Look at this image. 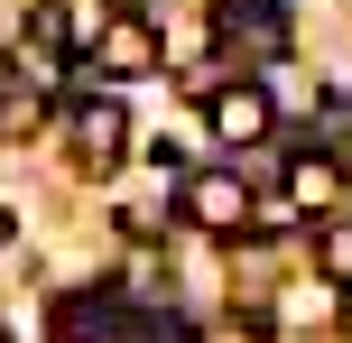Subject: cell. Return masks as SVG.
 Instances as JSON below:
<instances>
[{
	"label": "cell",
	"mask_w": 352,
	"mask_h": 343,
	"mask_svg": "<svg viewBox=\"0 0 352 343\" xmlns=\"http://www.w3.org/2000/svg\"><path fill=\"white\" fill-rule=\"evenodd\" d=\"M204 111H213V140H223V148H260V140H269V121H278L260 84H213V93H204Z\"/></svg>",
	"instance_id": "obj_2"
},
{
	"label": "cell",
	"mask_w": 352,
	"mask_h": 343,
	"mask_svg": "<svg viewBox=\"0 0 352 343\" xmlns=\"http://www.w3.org/2000/svg\"><path fill=\"white\" fill-rule=\"evenodd\" d=\"M121 148H130V111L111 93H84L74 102V158L84 167H121Z\"/></svg>",
	"instance_id": "obj_3"
},
{
	"label": "cell",
	"mask_w": 352,
	"mask_h": 343,
	"mask_svg": "<svg viewBox=\"0 0 352 343\" xmlns=\"http://www.w3.org/2000/svg\"><path fill=\"white\" fill-rule=\"evenodd\" d=\"M316 269L334 278V288H352V223H324L316 232Z\"/></svg>",
	"instance_id": "obj_9"
},
{
	"label": "cell",
	"mask_w": 352,
	"mask_h": 343,
	"mask_svg": "<svg viewBox=\"0 0 352 343\" xmlns=\"http://www.w3.org/2000/svg\"><path fill=\"white\" fill-rule=\"evenodd\" d=\"M56 334H65V343H121V334H130V316L111 307V297H65Z\"/></svg>",
	"instance_id": "obj_6"
},
{
	"label": "cell",
	"mask_w": 352,
	"mask_h": 343,
	"mask_svg": "<svg viewBox=\"0 0 352 343\" xmlns=\"http://www.w3.org/2000/svg\"><path fill=\"white\" fill-rule=\"evenodd\" d=\"M0 93H10V56H0Z\"/></svg>",
	"instance_id": "obj_11"
},
{
	"label": "cell",
	"mask_w": 352,
	"mask_h": 343,
	"mask_svg": "<svg viewBox=\"0 0 352 343\" xmlns=\"http://www.w3.org/2000/svg\"><path fill=\"white\" fill-rule=\"evenodd\" d=\"M334 195H343V167H334V158H287V204L334 214Z\"/></svg>",
	"instance_id": "obj_7"
},
{
	"label": "cell",
	"mask_w": 352,
	"mask_h": 343,
	"mask_svg": "<svg viewBox=\"0 0 352 343\" xmlns=\"http://www.w3.org/2000/svg\"><path fill=\"white\" fill-rule=\"evenodd\" d=\"M93 47H102V74H140L148 56H158V37H148L140 19H102V37H93Z\"/></svg>",
	"instance_id": "obj_8"
},
{
	"label": "cell",
	"mask_w": 352,
	"mask_h": 343,
	"mask_svg": "<svg viewBox=\"0 0 352 343\" xmlns=\"http://www.w3.org/2000/svg\"><path fill=\"white\" fill-rule=\"evenodd\" d=\"M28 37H37L47 56H74V47H93L102 28H93V19L74 10V0H37V10H28Z\"/></svg>",
	"instance_id": "obj_5"
},
{
	"label": "cell",
	"mask_w": 352,
	"mask_h": 343,
	"mask_svg": "<svg viewBox=\"0 0 352 343\" xmlns=\"http://www.w3.org/2000/svg\"><path fill=\"white\" fill-rule=\"evenodd\" d=\"M213 28H223L232 47H260V56H278V47H287L278 0H223V19H213Z\"/></svg>",
	"instance_id": "obj_4"
},
{
	"label": "cell",
	"mask_w": 352,
	"mask_h": 343,
	"mask_svg": "<svg viewBox=\"0 0 352 343\" xmlns=\"http://www.w3.org/2000/svg\"><path fill=\"white\" fill-rule=\"evenodd\" d=\"M10 232H19V223H10V204H0V241H10Z\"/></svg>",
	"instance_id": "obj_10"
},
{
	"label": "cell",
	"mask_w": 352,
	"mask_h": 343,
	"mask_svg": "<svg viewBox=\"0 0 352 343\" xmlns=\"http://www.w3.org/2000/svg\"><path fill=\"white\" fill-rule=\"evenodd\" d=\"M176 195H186L195 232H241V223H250V177H241V167H195Z\"/></svg>",
	"instance_id": "obj_1"
}]
</instances>
